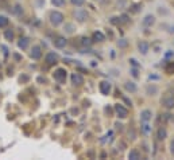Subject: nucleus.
Listing matches in <instances>:
<instances>
[{
  "label": "nucleus",
  "mask_w": 174,
  "mask_h": 160,
  "mask_svg": "<svg viewBox=\"0 0 174 160\" xmlns=\"http://www.w3.org/2000/svg\"><path fill=\"white\" fill-rule=\"evenodd\" d=\"M64 15L61 14V12H58V11H53L50 12V16H49V20H50V23L54 26V27H57V26H60L64 23Z\"/></svg>",
  "instance_id": "obj_1"
},
{
  "label": "nucleus",
  "mask_w": 174,
  "mask_h": 160,
  "mask_svg": "<svg viewBox=\"0 0 174 160\" xmlns=\"http://www.w3.org/2000/svg\"><path fill=\"white\" fill-rule=\"evenodd\" d=\"M161 102H162V105L165 106L166 109H174V96L170 94V93H166L163 97H162V100H161Z\"/></svg>",
  "instance_id": "obj_2"
},
{
  "label": "nucleus",
  "mask_w": 174,
  "mask_h": 160,
  "mask_svg": "<svg viewBox=\"0 0 174 160\" xmlns=\"http://www.w3.org/2000/svg\"><path fill=\"white\" fill-rule=\"evenodd\" d=\"M99 90L101 94H104V96H108L111 90H112V83H111L109 81H101L99 83Z\"/></svg>",
  "instance_id": "obj_3"
},
{
  "label": "nucleus",
  "mask_w": 174,
  "mask_h": 160,
  "mask_svg": "<svg viewBox=\"0 0 174 160\" xmlns=\"http://www.w3.org/2000/svg\"><path fill=\"white\" fill-rule=\"evenodd\" d=\"M66 75H68V73H66V70L62 69V68L57 69L55 72L53 73V77H54V79H55V81H58V82H61V83L66 81Z\"/></svg>",
  "instance_id": "obj_4"
},
{
  "label": "nucleus",
  "mask_w": 174,
  "mask_h": 160,
  "mask_svg": "<svg viewBox=\"0 0 174 160\" xmlns=\"http://www.w3.org/2000/svg\"><path fill=\"white\" fill-rule=\"evenodd\" d=\"M113 109H115V113L118 114L119 118H127V116H128V109L126 108V106H123L122 104H116Z\"/></svg>",
  "instance_id": "obj_5"
},
{
  "label": "nucleus",
  "mask_w": 174,
  "mask_h": 160,
  "mask_svg": "<svg viewBox=\"0 0 174 160\" xmlns=\"http://www.w3.org/2000/svg\"><path fill=\"white\" fill-rule=\"evenodd\" d=\"M74 18L80 23H84V22L88 19V12L84 10V8H77V10L74 11Z\"/></svg>",
  "instance_id": "obj_6"
},
{
  "label": "nucleus",
  "mask_w": 174,
  "mask_h": 160,
  "mask_svg": "<svg viewBox=\"0 0 174 160\" xmlns=\"http://www.w3.org/2000/svg\"><path fill=\"white\" fill-rule=\"evenodd\" d=\"M30 57L33 59H35V61L41 59V57H42V48H41V46H38V44L33 46V48H31V51H30Z\"/></svg>",
  "instance_id": "obj_7"
},
{
  "label": "nucleus",
  "mask_w": 174,
  "mask_h": 160,
  "mask_svg": "<svg viewBox=\"0 0 174 160\" xmlns=\"http://www.w3.org/2000/svg\"><path fill=\"white\" fill-rule=\"evenodd\" d=\"M70 81H72V83L74 86H81L84 83V77L78 73H73L72 75H70Z\"/></svg>",
  "instance_id": "obj_8"
},
{
  "label": "nucleus",
  "mask_w": 174,
  "mask_h": 160,
  "mask_svg": "<svg viewBox=\"0 0 174 160\" xmlns=\"http://www.w3.org/2000/svg\"><path fill=\"white\" fill-rule=\"evenodd\" d=\"M151 118H153V112H151L150 109H145L140 112V121L142 122H149V121H151Z\"/></svg>",
  "instance_id": "obj_9"
},
{
  "label": "nucleus",
  "mask_w": 174,
  "mask_h": 160,
  "mask_svg": "<svg viewBox=\"0 0 174 160\" xmlns=\"http://www.w3.org/2000/svg\"><path fill=\"white\" fill-rule=\"evenodd\" d=\"M57 61H58V55L55 54L54 51H50V52H47V54H46L45 62H46L47 65H54V63H57Z\"/></svg>",
  "instance_id": "obj_10"
},
{
  "label": "nucleus",
  "mask_w": 174,
  "mask_h": 160,
  "mask_svg": "<svg viewBox=\"0 0 174 160\" xmlns=\"http://www.w3.org/2000/svg\"><path fill=\"white\" fill-rule=\"evenodd\" d=\"M154 23H155V16L154 15H146L143 18V20H142L143 27H151V26H154Z\"/></svg>",
  "instance_id": "obj_11"
},
{
  "label": "nucleus",
  "mask_w": 174,
  "mask_h": 160,
  "mask_svg": "<svg viewBox=\"0 0 174 160\" xmlns=\"http://www.w3.org/2000/svg\"><path fill=\"white\" fill-rule=\"evenodd\" d=\"M138 48H139L140 54L146 55L147 52H149V50H150V44H149V42H146V41H140L139 43H138Z\"/></svg>",
  "instance_id": "obj_12"
},
{
  "label": "nucleus",
  "mask_w": 174,
  "mask_h": 160,
  "mask_svg": "<svg viewBox=\"0 0 174 160\" xmlns=\"http://www.w3.org/2000/svg\"><path fill=\"white\" fill-rule=\"evenodd\" d=\"M29 44H30V39L27 37H22L19 41H18V47H19L20 50H27Z\"/></svg>",
  "instance_id": "obj_13"
},
{
  "label": "nucleus",
  "mask_w": 174,
  "mask_h": 160,
  "mask_svg": "<svg viewBox=\"0 0 174 160\" xmlns=\"http://www.w3.org/2000/svg\"><path fill=\"white\" fill-rule=\"evenodd\" d=\"M66 44H68V41H66L64 37H58L54 39V46L57 48H65Z\"/></svg>",
  "instance_id": "obj_14"
},
{
  "label": "nucleus",
  "mask_w": 174,
  "mask_h": 160,
  "mask_svg": "<svg viewBox=\"0 0 174 160\" xmlns=\"http://www.w3.org/2000/svg\"><path fill=\"white\" fill-rule=\"evenodd\" d=\"M124 89L128 92V93H135L138 90V86H136V83L135 82H132V81H127L126 83H124Z\"/></svg>",
  "instance_id": "obj_15"
},
{
  "label": "nucleus",
  "mask_w": 174,
  "mask_h": 160,
  "mask_svg": "<svg viewBox=\"0 0 174 160\" xmlns=\"http://www.w3.org/2000/svg\"><path fill=\"white\" fill-rule=\"evenodd\" d=\"M127 158L130 159V160H139L140 159V152L138 149H131L130 152H128V155H127Z\"/></svg>",
  "instance_id": "obj_16"
},
{
  "label": "nucleus",
  "mask_w": 174,
  "mask_h": 160,
  "mask_svg": "<svg viewBox=\"0 0 174 160\" xmlns=\"http://www.w3.org/2000/svg\"><path fill=\"white\" fill-rule=\"evenodd\" d=\"M157 137H158V140H165L167 137V131H166V128H163V127H161L158 132H157Z\"/></svg>",
  "instance_id": "obj_17"
},
{
  "label": "nucleus",
  "mask_w": 174,
  "mask_h": 160,
  "mask_svg": "<svg viewBox=\"0 0 174 160\" xmlns=\"http://www.w3.org/2000/svg\"><path fill=\"white\" fill-rule=\"evenodd\" d=\"M146 93H147L149 96H155V94L158 93V88L151 83V85H149V86L146 88Z\"/></svg>",
  "instance_id": "obj_18"
},
{
  "label": "nucleus",
  "mask_w": 174,
  "mask_h": 160,
  "mask_svg": "<svg viewBox=\"0 0 174 160\" xmlns=\"http://www.w3.org/2000/svg\"><path fill=\"white\" fill-rule=\"evenodd\" d=\"M104 39H105L104 34L100 32V31H96V32L93 34V41H95V42H103Z\"/></svg>",
  "instance_id": "obj_19"
},
{
  "label": "nucleus",
  "mask_w": 174,
  "mask_h": 160,
  "mask_svg": "<svg viewBox=\"0 0 174 160\" xmlns=\"http://www.w3.org/2000/svg\"><path fill=\"white\" fill-rule=\"evenodd\" d=\"M8 23H10V20H8V18L7 16H4V15H0V28H4V27H7Z\"/></svg>",
  "instance_id": "obj_20"
},
{
  "label": "nucleus",
  "mask_w": 174,
  "mask_h": 160,
  "mask_svg": "<svg viewBox=\"0 0 174 160\" xmlns=\"http://www.w3.org/2000/svg\"><path fill=\"white\" fill-rule=\"evenodd\" d=\"M14 31H12L11 28L10 30H6V32H4V38L7 39V41H12V39H14Z\"/></svg>",
  "instance_id": "obj_21"
},
{
  "label": "nucleus",
  "mask_w": 174,
  "mask_h": 160,
  "mask_svg": "<svg viewBox=\"0 0 174 160\" xmlns=\"http://www.w3.org/2000/svg\"><path fill=\"white\" fill-rule=\"evenodd\" d=\"M64 30L66 31V34H73L74 26H73L72 23H69V24H65V28H64Z\"/></svg>",
  "instance_id": "obj_22"
},
{
  "label": "nucleus",
  "mask_w": 174,
  "mask_h": 160,
  "mask_svg": "<svg viewBox=\"0 0 174 160\" xmlns=\"http://www.w3.org/2000/svg\"><path fill=\"white\" fill-rule=\"evenodd\" d=\"M70 3H72L73 6H76V7H81V6H84L85 0H70Z\"/></svg>",
  "instance_id": "obj_23"
},
{
  "label": "nucleus",
  "mask_w": 174,
  "mask_h": 160,
  "mask_svg": "<svg viewBox=\"0 0 174 160\" xmlns=\"http://www.w3.org/2000/svg\"><path fill=\"white\" fill-rule=\"evenodd\" d=\"M51 3L54 4L55 7H62L65 4V0H51Z\"/></svg>",
  "instance_id": "obj_24"
},
{
  "label": "nucleus",
  "mask_w": 174,
  "mask_h": 160,
  "mask_svg": "<svg viewBox=\"0 0 174 160\" xmlns=\"http://www.w3.org/2000/svg\"><path fill=\"white\" fill-rule=\"evenodd\" d=\"M14 12H15V14L16 15H22V14H23V10H22V7L19 6V4H16V6H15V8H14Z\"/></svg>",
  "instance_id": "obj_25"
},
{
  "label": "nucleus",
  "mask_w": 174,
  "mask_h": 160,
  "mask_svg": "<svg viewBox=\"0 0 174 160\" xmlns=\"http://www.w3.org/2000/svg\"><path fill=\"white\" fill-rule=\"evenodd\" d=\"M142 129H143V132L145 133H150V131H151V128H150V125L147 122H145L143 125H142Z\"/></svg>",
  "instance_id": "obj_26"
},
{
  "label": "nucleus",
  "mask_w": 174,
  "mask_h": 160,
  "mask_svg": "<svg viewBox=\"0 0 174 160\" xmlns=\"http://www.w3.org/2000/svg\"><path fill=\"white\" fill-rule=\"evenodd\" d=\"M91 39H88V38H82L81 39V44L82 46H91Z\"/></svg>",
  "instance_id": "obj_27"
},
{
  "label": "nucleus",
  "mask_w": 174,
  "mask_h": 160,
  "mask_svg": "<svg viewBox=\"0 0 174 160\" xmlns=\"http://www.w3.org/2000/svg\"><path fill=\"white\" fill-rule=\"evenodd\" d=\"M169 148H170V153L174 156V139L170 141V145H169Z\"/></svg>",
  "instance_id": "obj_28"
},
{
  "label": "nucleus",
  "mask_w": 174,
  "mask_h": 160,
  "mask_svg": "<svg viewBox=\"0 0 174 160\" xmlns=\"http://www.w3.org/2000/svg\"><path fill=\"white\" fill-rule=\"evenodd\" d=\"M126 44H127V42L124 41V39H122V41L119 42V46H122V47H124V46H126Z\"/></svg>",
  "instance_id": "obj_29"
},
{
  "label": "nucleus",
  "mask_w": 174,
  "mask_h": 160,
  "mask_svg": "<svg viewBox=\"0 0 174 160\" xmlns=\"http://www.w3.org/2000/svg\"><path fill=\"white\" fill-rule=\"evenodd\" d=\"M122 19H123V22H124V23H127V22H128V18H127L126 15H123V16H122Z\"/></svg>",
  "instance_id": "obj_30"
}]
</instances>
